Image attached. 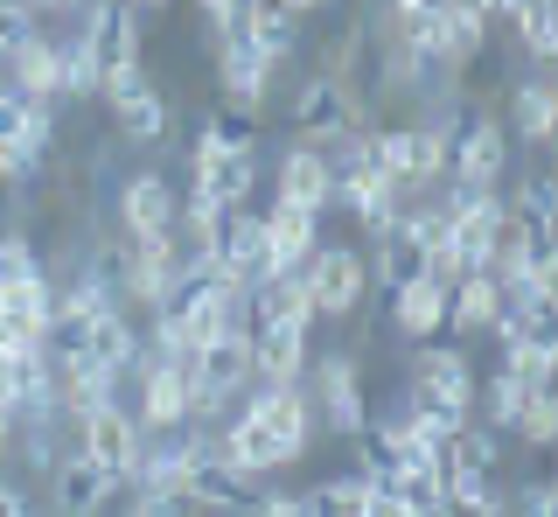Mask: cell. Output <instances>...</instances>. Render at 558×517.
Masks as SVG:
<instances>
[{
  "label": "cell",
  "instance_id": "31",
  "mask_svg": "<svg viewBox=\"0 0 558 517\" xmlns=\"http://www.w3.org/2000/svg\"><path fill=\"white\" fill-rule=\"evenodd\" d=\"M510 517H558V490H551V476L517 482V490H510Z\"/></svg>",
  "mask_w": 558,
  "mask_h": 517
},
{
  "label": "cell",
  "instance_id": "23",
  "mask_svg": "<svg viewBox=\"0 0 558 517\" xmlns=\"http://www.w3.org/2000/svg\"><path fill=\"white\" fill-rule=\"evenodd\" d=\"M496 315H502V287L488 280V273H468V280L447 294V329L453 336H482Z\"/></svg>",
  "mask_w": 558,
  "mask_h": 517
},
{
  "label": "cell",
  "instance_id": "28",
  "mask_svg": "<svg viewBox=\"0 0 558 517\" xmlns=\"http://www.w3.org/2000/svg\"><path fill=\"white\" fill-rule=\"evenodd\" d=\"M43 14H49V8H28V0H0V63H8L28 36H43Z\"/></svg>",
  "mask_w": 558,
  "mask_h": 517
},
{
  "label": "cell",
  "instance_id": "17",
  "mask_svg": "<svg viewBox=\"0 0 558 517\" xmlns=\"http://www.w3.org/2000/svg\"><path fill=\"white\" fill-rule=\"evenodd\" d=\"M0 84L22 92V98H57V106H63V49H57V36H49V28L28 36L8 63H0Z\"/></svg>",
  "mask_w": 558,
  "mask_h": 517
},
{
  "label": "cell",
  "instance_id": "29",
  "mask_svg": "<svg viewBox=\"0 0 558 517\" xmlns=\"http://www.w3.org/2000/svg\"><path fill=\"white\" fill-rule=\"evenodd\" d=\"M196 22H203V43H209V49H223L231 36H244V0H203Z\"/></svg>",
  "mask_w": 558,
  "mask_h": 517
},
{
  "label": "cell",
  "instance_id": "33",
  "mask_svg": "<svg viewBox=\"0 0 558 517\" xmlns=\"http://www.w3.org/2000/svg\"><path fill=\"white\" fill-rule=\"evenodd\" d=\"M22 106H28V98L0 84V141H8V147H22Z\"/></svg>",
  "mask_w": 558,
  "mask_h": 517
},
{
  "label": "cell",
  "instance_id": "20",
  "mask_svg": "<svg viewBox=\"0 0 558 517\" xmlns=\"http://www.w3.org/2000/svg\"><path fill=\"white\" fill-rule=\"evenodd\" d=\"M314 8H272V0H258V8H244V43L266 57V71L279 77V63H293V49H301V22Z\"/></svg>",
  "mask_w": 558,
  "mask_h": 517
},
{
  "label": "cell",
  "instance_id": "27",
  "mask_svg": "<svg viewBox=\"0 0 558 517\" xmlns=\"http://www.w3.org/2000/svg\"><path fill=\"white\" fill-rule=\"evenodd\" d=\"M510 441H531V447H551L558 441V399H551V385H531V399H523Z\"/></svg>",
  "mask_w": 558,
  "mask_h": 517
},
{
  "label": "cell",
  "instance_id": "15",
  "mask_svg": "<svg viewBox=\"0 0 558 517\" xmlns=\"http://www.w3.org/2000/svg\"><path fill=\"white\" fill-rule=\"evenodd\" d=\"M266 258H272V280L279 273H307L314 245H322V217L314 211H293V203H266Z\"/></svg>",
  "mask_w": 558,
  "mask_h": 517
},
{
  "label": "cell",
  "instance_id": "5",
  "mask_svg": "<svg viewBox=\"0 0 558 517\" xmlns=\"http://www.w3.org/2000/svg\"><path fill=\"white\" fill-rule=\"evenodd\" d=\"M189 196L209 203V211H223V217H231V211H252V196H258V161L223 147L209 119H203L196 147H189Z\"/></svg>",
  "mask_w": 558,
  "mask_h": 517
},
{
  "label": "cell",
  "instance_id": "24",
  "mask_svg": "<svg viewBox=\"0 0 558 517\" xmlns=\"http://www.w3.org/2000/svg\"><path fill=\"white\" fill-rule=\"evenodd\" d=\"M502 434H488L482 420H468L461 434H453V455H447V469H468V476H496L502 469Z\"/></svg>",
  "mask_w": 558,
  "mask_h": 517
},
{
  "label": "cell",
  "instance_id": "32",
  "mask_svg": "<svg viewBox=\"0 0 558 517\" xmlns=\"http://www.w3.org/2000/svg\"><path fill=\"white\" fill-rule=\"evenodd\" d=\"M244 517H301V490H272V482H258V496H252Z\"/></svg>",
  "mask_w": 558,
  "mask_h": 517
},
{
  "label": "cell",
  "instance_id": "4",
  "mask_svg": "<svg viewBox=\"0 0 558 517\" xmlns=\"http://www.w3.org/2000/svg\"><path fill=\"white\" fill-rule=\"evenodd\" d=\"M307 301H314V322H356L363 301H371V258H363V245L322 238L307 258Z\"/></svg>",
  "mask_w": 558,
  "mask_h": 517
},
{
  "label": "cell",
  "instance_id": "22",
  "mask_svg": "<svg viewBox=\"0 0 558 517\" xmlns=\"http://www.w3.org/2000/svg\"><path fill=\"white\" fill-rule=\"evenodd\" d=\"M523 399H531V385H523V377L517 371H488L482 377V385H475V420L488 426V434H502V441H510L517 434V412H523Z\"/></svg>",
  "mask_w": 558,
  "mask_h": 517
},
{
  "label": "cell",
  "instance_id": "12",
  "mask_svg": "<svg viewBox=\"0 0 558 517\" xmlns=\"http://www.w3.org/2000/svg\"><path fill=\"white\" fill-rule=\"evenodd\" d=\"M209 63H217V98H223V112H244V119H258V112H266L272 71H266V57H258L252 43L231 36L223 49H209Z\"/></svg>",
  "mask_w": 558,
  "mask_h": 517
},
{
  "label": "cell",
  "instance_id": "13",
  "mask_svg": "<svg viewBox=\"0 0 558 517\" xmlns=\"http://www.w3.org/2000/svg\"><path fill=\"white\" fill-rule=\"evenodd\" d=\"M105 406H126V385L112 371H98L92 357H57V420H92Z\"/></svg>",
  "mask_w": 558,
  "mask_h": 517
},
{
  "label": "cell",
  "instance_id": "1",
  "mask_svg": "<svg viewBox=\"0 0 558 517\" xmlns=\"http://www.w3.org/2000/svg\"><path fill=\"white\" fill-rule=\"evenodd\" d=\"M475 357L461 342H418L412 364H405V406L418 420H440V426H468L475 420Z\"/></svg>",
  "mask_w": 558,
  "mask_h": 517
},
{
  "label": "cell",
  "instance_id": "30",
  "mask_svg": "<svg viewBox=\"0 0 558 517\" xmlns=\"http://www.w3.org/2000/svg\"><path fill=\"white\" fill-rule=\"evenodd\" d=\"M57 434H63V426H14V441H22V469H28V476H49V469H57V455H63Z\"/></svg>",
  "mask_w": 558,
  "mask_h": 517
},
{
  "label": "cell",
  "instance_id": "18",
  "mask_svg": "<svg viewBox=\"0 0 558 517\" xmlns=\"http://www.w3.org/2000/svg\"><path fill=\"white\" fill-rule=\"evenodd\" d=\"M391 336H405V342H440V329H447V287L440 280H405V287H391Z\"/></svg>",
  "mask_w": 558,
  "mask_h": 517
},
{
  "label": "cell",
  "instance_id": "3",
  "mask_svg": "<svg viewBox=\"0 0 558 517\" xmlns=\"http://www.w3.org/2000/svg\"><path fill=\"white\" fill-rule=\"evenodd\" d=\"M502 176H510V133H502V112L468 106L461 127L447 133V182L475 189V196H502Z\"/></svg>",
  "mask_w": 558,
  "mask_h": 517
},
{
  "label": "cell",
  "instance_id": "14",
  "mask_svg": "<svg viewBox=\"0 0 558 517\" xmlns=\"http://www.w3.org/2000/svg\"><path fill=\"white\" fill-rule=\"evenodd\" d=\"M272 203H293V211H314V217L336 203V182H328L322 147L293 141L287 154H279V161H272Z\"/></svg>",
  "mask_w": 558,
  "mask_h": 517
},
{
  "label": "cell",
  "instance_id": "6",
  "mask_svg": "<svg viewBox=\"0 0 558 517\" xmlns=\"http://www.w3.org/2000/svg\"><path fill=\"white\" fill-rule=\"evenodd\" d=\"M98 98H105V112H112V127H119V141H126V147H161V141H168L174 106H168L161 84H154L147 63H133V71H112V77L98 84Z\"/></svg>",
  "mask_w": 558,
  "mask_h": 517
},
{
  "label": "cell",
  "instance_id": "25",
  "mask_svg": "<svg viewBox=\"0 0 558 517\" xmlns=\"http://www.w3.org/2000/svg\"><path fill=\"white\" fill-rule=\"evenodd\" d=\"M57 49H63V106H77V98H98V63H92V43H84V28H63Z\"/></svg>",
  "mask_w": 558,
  "mask_h": 517
},
{
  "label": "cell",
  "instance_id": "7",
  "mask_svg": "<svg viewBox=\"0 0 558 517\" xmlns=\"http://www.w3.org/2000/svg\"><path fill=\"white\" fill-rule=\"evenodd\" d=\"M349 127H377L371 98H363L356 84L307 77L301 92H293V106H287V133H293V141H307V147H328V141H336V133H349Z\"/></svg>",
  "mask_w": 558,
  "mask_h": 517
},
{
  "label": "cell",
  "instance_id": "11",
  "mask_svg": "<svg viewBox=\"0 0 558 517\" xmlns=\"http://www.w3.org/2000/svg\"><path fill=\"white\" fill-rule=\"evenodd\" d=\"M77 447L98 461L105 476L126 490V476H133V461H140V447H147V434H140V420H133V406H105L92 412V420H77Z\"/></svg>",
  "mask_w": 558,
  "mask_h": 517
},
{
  "label": "cell",
  "instance_id": "26",
  "mask_svg": "<svg viewBox=\"0 0 558 517\" xmlns=\"http://www.w3.org/2000/svg\"><path fill=\"white\" fill-rule=\"evenodd\" d=\"M43 252H35V238L28 231H0V294H14V287H28V280H43Z\"/></svg>",
  "mask_w": 558,
  "mask_h": 517
},
{
  "label": "cell",
  "instance_id": "19",
  "mask_svg": "<svg viewBox=\"0 0 558 517\" xmlns=\"http://www.w3.org/2000/svg\"><path fill=\"white\" fill-rule=\"evenodd\" d=\"M502 133H517V141H531V147H551V133H558V84H551V71L523 77L510 92V119H502Z\"/></svg>",
  "mask_w": 558,
  "mask_h": 517
},
{
  "label": "cell",
  "instance_id": "21",
  "mask_svg": "<svg viewBox=\"0 0 558 517\" xmlns=\"http://www.w3.org/2000/svg\"><path fill=\"white\" fill-rule=\"evenodd\" d=\"M488 22H510L517 43L531 49L537 63L558 57V8H551V0H496V8H488Z\"/></svg>",
  "mask_w": 558,
  "mask_h": 517
},
{
  "label": "cell",
  "instance_id": "2",
  "mask_svg": "<svg viewBox=\"0 0 558 517\" xmlns=\"http://www.w3.org/2000/svg\"><path fill=\"white\" fill-rule=\"evenodd\" d=\"M307 406H314V434H336V441H363L371 426V392H363V357L356 350H322L307 364Z\"/></svg>",
  "mask_w": 558,
  "mask_h": 517
},
{
  "label": "cell",
  "instance_id": "9",
  "mask_svg": "<svg viewBox=\"0 0 558 517\" xmlns=\"http://www.w3.org/2000/svg\"><path fill=\"white\" fill-rule=\"evenodd\" d=\"M43 482H49V510H57V517H105V504L119 496V482L105 476L77 441L57 455V469H49Z\"/></svg>",
  "mask_w": 558,
  "mask_h": 517
},
{
  "label": "cell",
  "instance_id": "16",
  "mask_svg": "<svg viewBox=\"0 0 558 517\" xmlns=\"http://www.w3.org/2000/svg\"><path fill=\"white\" fill-rule=\"evenodd\" d=\"M502 231H510V203L482 196L475 211H461V217L447 224V252L461 258V273H488V252L502 245Z\"/></svg>",
  "mask_w": 558,
  "mask_h": 517
},
{
  "label": "cell",
  "instance_id": "10",
  "mask_svg": "<svg viewBox=\"0 0 558 517\" xmlns=\"http://www.w3.org/2000/svg\"><path fill=\"white\" fill-rule=\"evenodd\" d=\"M174 217H182V196H174L168 176L140 168V176L119 182V231H126L133 245H147V238H174Z\"/></svg>",
  "mask_w": 558,
  "mask_h": 517
},
{
  "label": "cell",
  "instance_id": "8",
  "mask_svg": "<svg viewBox=\"0 0 558 517\" xmlns=\"http://www.w3.org/2000/svg\"><path fill=\"white\" fill-rule=\"evenodd\" d=\"M189 280V258L174 238H147V245H126L119 252V273H112V287H119V308H140V315H161L168 294Z\"/></svg>",
  "mask_w": 558,
  "mask_h": 517
}]
</instances>
